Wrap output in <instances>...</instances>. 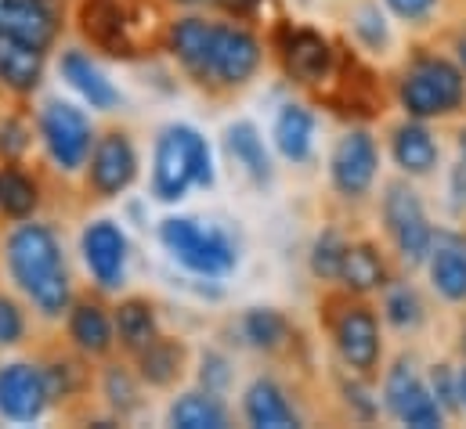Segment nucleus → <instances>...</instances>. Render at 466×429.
<instances>
[{
    "mask_svg": "<svg viewBox=\"0 0 466 429\" xmlns=\"http://www.w3.org/2000/svg\"><path fill=\"white\" fill-rule=\"evenodd\" d=\"M354 29H358V36H361L372 51L387 47V25H383V15H380L376 7H361L358 18H354Z\"/></svg>",
    "mask_w": 466,
    "mask_h": 429,
    "instance_id": "36",
    "label": "nucleus"
},
{
    "mask_svg": "<svg viewBox=\"0 0 466 429\" xmlns=\"http://www.w3.org/2000/svg\"><path fill=\"white\" fill-rule=\"evenodd\" d=\"M431 379H434L438 404L449 408V412H456V408H460V379H456V386H452V372H449V364H438Z\"/></svg>",
    "mask_w": 466,
    "mask_h": 429,
    "instance_id": "39",
    "label": "nucleus"
},
{
    "mask_svg": "<svg viewBox=\"0 0 466 429\" xmlns=\"http://www.w3.org/2000/svg\"><path fill=\"white\" fill-rule=\"evenodd\" d=\"M387 7L405 22H423L438 7V0H387Z\"/></svg>",
    "mask_w": 466,
    "mask_h": 429,
    "instance_id": "41",
    "label": "nucleus"
},
{
    "mask_svg": "<svg viewBox=\"0 0 466 429\" xmlns=\"http://www.w3.org/2000/svg\"><path fill=\"white\" fill-rule=\"evenodd\" d=\"M329 324H333V339H337L340 357L354 372L369 375L380 364V324H376V314L365 304H344L329 318Z\"/></svg>",
    "mask_w": 466,
    "mask_h": 429,
    "instance_id": "8",
    "label": "nucleus"
},
{
    "mask_svg": "<svg viewBox=\"0 0 466 429\" xmlns=\"http://www.w3.org/2000/svg\"><path fill=\"white\" fill-rule=\"evenodd\" d=\"M47 386H44V372L29 368V364H4L0 368V415L11 423H33L44 415L47 408Z\"/></svg>",
    "mask_w": 466,
    "mask_h": 429,
    "instance_id": "10",
    "label": "nucleus"
},
{
    "mask_svg": "<svg viewBox=\"0 0 466 429\" xmlns=\"http://www.w3.org/2000/svg\"><path fill=\"white\" fill-rule=\"evenodd\" d=\"M106 397H109V404L116 408L119 415H127V412H134L141 404L137 386H134V379L123 368H109L106 372Z\"/></svg>",
    "mask_w": 466,
    "mask_h": 429,
    "instance_id": "34",
    "label": "nucleus"
},
{
    "mask_svg": "<svg viewBox=\"0 0 466 429\" xmlns=\"http://www.w3.org/2000/svg\"><path fill=\"white\" fill-rule=\"evenodd\" d=\"M390 148H394V163H398L405 174L423 177V174H431V170L438 166V141H434L431 130L420 126V123L398 126Z\"/></svg>",
    "mask_w": 466,
    "mask_h": 429,
    "instance_id": "22",
    "label": "nucleus"
},
{
    "mask_svg": "<svg viewBox=\"0 0 466 429\" xmlns=\"http://www.w3.org/2000/svg\"><path fill=\"white\" fill-rule=\"evenodd\" d=\"M199 185H214L210 148L192 126H167L156 141V170H152V192L159 203H177L185 192Z\"/></svg>",
    "mask_w": 466,
    "mask_h": 429,
    "instance_id": "2",
    "label": "nucleus"
},
{
    "mask_svg": "<svg viewBox=\"0 0 466 429\" xmlns=\"http://www.w3.org/2000/svg\"><path fill=\"white\" fill-rule=\"evenodd\" d=\"M257 65H260V44L246 29L218 25L210 76H218L221 84H246Z\"/></svg>",
    "mask_w": 466,
    "mask_h": 429,
    "instance_id": "15",
    "label": "nucleus"
},
{
    "mask_svg": "<svg viewBox=\"0 0 466 429\" xmlns=\"http://www.w3.org/2000/svg\"><path fill=\"white\" fill-rule=\"evenodd\" d=\"M456 58H460V69L466 73V36H460V44H456Z\"/></svg>",
    "mask_w": 466,
    "mask_h": 429,
    "instance_id": "43",
    "label": "nucleus"
},
{
    "mask_svg": "<svg viewBox=\"0 0 466 429\" xmlns=\"http://www.w3.org/2000/svg\"><path fill=\"white\" fill-rule=\"evenodd\" d=\"M80 25L91 36V44H98L109 55H134L137 51L134 22H130V11L123 7V0H84Z\"/></svg>",
    "mask_w": 466,
    "mask_h": 429,
    "instance_id": "11",
    "label": "nucleus"
},
{
    "mask_svg": "<svg viewBox=\"0 0 466 429\" xmlns=\"http://www.w3.org/2000/svg\"><path fill=\"white\" fill-rule=\"evenodd\" d=\"M181 4H207V0H181Z\"/></svg>",
    "mask_w": 466,
    "mask_h": 429,
    "instance_id": "46",
    "label": "nucleus"
},
{
    "mask_svg": "<svg viewBox=\"0 0 466 429\" xmlns=\"http://www.w3.org/2000/svg\"><path fill=\"white\" fill-rule=\"evenodd\" d=\"M242 335L257 350H279L289 339V322L271 307H253L242 318Z\"/></svg>",
    "mask_w": 466,
    "mask_h": 429,
    "instance_id": "30",
    "label": "nucleus"
},
{
    "mask_svg": "<svg viewBox=\"0 0 466 429\" xmlns=\"http://www.w3.org/2000/svg\"><path fill=\"white\" fill-rule=\"evenodd\" d=\"M431 278L438 293L452 304L466 300V245L456 238H438L431 249Z\"/></svg>",
    "mask_w": 466,
    "mask_h": 429,
    "instance_id": "20",
    "label": "nucleus"
},
{
    "mask_svg": "<svg viewBox=\"0 0 466 429\" xmlns=\"http://www.w3.org/2000/svg\"><path fill=\"white\" fill-rule=\"evenodd\" d=\"M460 401L466 404V368L460 372Z\"/></svg>",
    "mask_w": 466,
    "mask_h": 429,
    "instance_id": "44",
    "label": "nucleus"
},
{
    "mask_svg": "<svg viewBox=\"0 0 466 429\" xmlns=\"http://www.w3.org/2000/svg\"><path fill=\"white\" fill-rule=\"evenodd\" d=\"M62 76L91 102V108H116L119 105V91L102 76L98 65H91L87 55L80 51H66L62 55Z\"/></svg>",
    "mask_w": 466,
    "mask_h": 429,
    "instance_id": "21",
    "label": "nucleus"
},
{
    "mask_svg": "<svg viewBox=\"0 0 466 429\" xmlns=\"http://www.w3.org/2000/svg\"><path fill=\"white\" fill-rule=\"evenodd\" d=\"M44 141L62 170H80L91 152V123L87 115L69 102H51L40 115Z\"/></svg>",
    "mask_w": 466,
    "mask_h": 429,
    "instance_id": "6",
    "label": "nucleus"
},
{
    "mask_svg": "<svg viewBox=\"0 0 466 429\" xmlns=\"http://www.w3.org/2000/svg\"><path fill=\"white\" fill-rule=\"evenodd\" d=\"M340 282L348 285L350 293H372V289L387 285V267H383V256L376 253V245H369V242L348 245Z\"/></svg>",
    "mask_w": 466,
    "mask_h": 429,
    "instance_id": "26",
    "label": "nucleus"
},
{
    "mask_svg": "<svg viewBox=\"0 0 466 429\" xmlns=\"http://www.w3.org/2000/svg\"><path fill=\"white\" fill-rule=\"evenodd\" d=\"M22 332H25L22 311H18L11 300H4V296H0V346L18 343V339H22Z\"/></svg>",
    "mask_w": 466,
    "mask_h": 429,
    "instance_id": "38",
    "label": "nucleus"
},
{
    "mask_svg": "<svg viewBox=\"0 0 466 429\" xmlns=\"http://www.w3.org/2000/svg\"><path fill=\"white\" fill-rule=\"evenodd\" d=\"M246 419H249V426H260V429L300 426V415L293 412V404L286 401V394L271 379H257L246 390Z\"/></svg>",
    "mask_w": 466,
    "mask_h": 429,
    "instance_id": "19",
    "label": "nucleus"
},
{
    "mask_svg": "<svg viewBox=\"0 0 466 429\" xmlns=\"http://www.w3.org/2000/svg\"><path fill=\"white\" fill-rule=\"evenodd\" d=\"M463 354H466V328H463Z\"/></svg>",
    "mask_w": 466,
    "mask_h": 429,
    "instance_id": "47",
    "label": "nucleus"
},
{
    "mask_svg": "<svg viewBox=\"0 0 466 429\" xmlns=\"http://www.w3.org/2000/svg\"><path fill=\"white\" fill-rule=\"evenodd\" d=\"M69 335L76 339L80 350L87 354H106L113 346V328H109V318L98 304H80L69 318Z\"/></svg>",
    "mask_w": 466,
    "mask_h": 429,
    "instance_id": "28",
    "label": "nucleus"
},
{
    "mask_svg": "<svg viewBox=\"0 0 466 429\" xmlns=\"http://www.w3.org/2000/svg\"><path fill=\"white\" fill-rule=\"evenodd\" d=\"M44 73V47L0 33V80L11 91H33Z\"/></svg>",
    "mask_w": 466,
    "mask_h": 429,
    "instance_id": "18",
    "label": "nucleus"
},
{
    "mask_svg": "<svg viewBox=\"0 0 466 429\" xmlns=\"http://www.w3.org/2000/svg\"><path fill=\"white\" fill-rule=\"evenodd\" d=\"M387 408L394 412L398 423L405 426H416V429H434L441 426L445 419V408L438 404V397L423 386V379L412 372V364L398 361L387 375Z\"/></svg>",
    "mask_w": 466,
    "mask_h": 429,
    "instance_id": "7",
    "label": "nucleus"
},
{
    "mask_svg": "<svg viewBox=\"0 0 466 429\" xmlns=\"http://www.w3.org/2000/svg\"><path fill=\"white\" fill-rule=\"evenodd\" d=\"M159 238L170 249V256L199 274H228L235 267L232 238L218 227H203L192 216H167L159 224Z\"/></svg>",
    "mask_w": 466,
    "mask_h": 429,
    "instance_id": "4",
    "label": "nucleus"
},
{
    "mask_svg": "<svg viewBox=\"0 0 466 429\" xmlns=\"http://www.w3.org/2000/svg\"><path fill=\"white\" fill-rule=\"evenodd\" d=\"M181 364H185V346L174 343V339H159L156 335L137 354V368H141V379L148 386H170L181 375Z\"/></svg>",
    "mask_w": 466,
    "mask_h": 429,
    "instance_id": "25",
    "label": "nucleus"
},
{
    "mask_svg": "<svg viewBox=\"0 0 466 429\" xmlns=\"http://www.w3.org/2000/svg\"><path fill=\"white\" fill-rule=\"evenodd\" d=\"M44 386H47V397H51V401L69 397V394L80 386V368L69 364V361L51 364V368H44Z\"/></svg>",
    "mask_w": 466,
    "mask_h": 429,
    "instance_id": "35",
    "label": "nucleus"
},
{
    "mask_svg": "<svg viewBox=\"0 0 466 429\" xmlns=\"http://www.w3.org/2000/svg\"><path fill=\"white\" fill-rule=\"evenodd\" d=\"M116 328H119V343L134 354H141L152 339H156V318H152V307L145 300H127L119 304L116 311Z\"/></svg>",
    "mask_w": 466,
    "mask_h": 429,
    "instance_id": "29",
    "label": "nucleus"
},
{
    "mask_svg": "<svg viewBox=\"0 0 466 429\" xmlns=\"http://www.w3.org/2000/svg\"><path fill=\"white\" fill-rule=\"evenodd\" d=\"M376 166H380V152H376V141L365 134V130H350L340 137V145L333 148V159H329V174H333V185L340 195L358 199L372 188L376 181Z\"/></svg>",
    "mask_w": 466,
    "mask_h": 429,
    "instance_id": "9",
    "label": "nucleus"
},
{
    "mask_svg": "<svg viewBox=\"0 0 466 429\" xmlns=\"http://www.w3.org/2000/svg\"><path fill=\"white\" fill-rule=\"evenodd\" d=\"M170 426L177 429H221L228 426L225 408L218 404V397L207 394H185L181 401H174L170 408Z\"/></svg>",
    "mask_w": 466,
    "mask_h": 429,
    "instance_id": "27",
    "label": "nucleus"
},
{
    "mask_svg": "<svg viewBox=\"0 0 466 429\" xmlns=\"http://www.w3.org/2000/svg\"><path fill=\"white\" fill-rule=\"evenodd\" d=\"M84 260L91 274L98 278L102 289H116L123 282V264H127V238L113 220H95L84 231Z\"/></svg>",
    "mask_w": 466,
    "mask_h": 429,
    "instance_id": "14",
    "label": "nucleus"
},
{
    "mask_svg": "<svg viewBox=\"0 0 466 429\" xmlns=\"http://www.w3.org/2000/svg\"><path fill=\"white\" fill-rule=\"evenodd\" d=\"M203 383H207V390H210V394L228 390L232 372H228V361H225L221 354H207V357H203Z\"/></svg>",
    "mask_w": 466,
    "mask_h": 429,
    "instance_id": "37",
    "label": "nucleus"
},
{
    "mask_svg": "<svg viewBox=\"0 0 466 429\" xmlns=\"http://www.w3.org/2000/svg\"><path fill=\"white\" fill-rule=\"evenodd\" d=\"M7 267L15 282L25 289V296L36 304L40 314L58 318L69 304V278L62 264V249L51 227L44 224H22L7 238Z\"/></svg>",
    "mask_w": 466,
    "mask_h": 429,
    "instance_id": "1",
    "label": "nucleus"
},
{
    "mask_svg": "<svg viewBox=\"0 0 466 429\" xmlns=\"http://www.w3.org/2000/svg\"><path fill=\"white\" fill-rule=\"evenodd\" d=\"M0 33L47 47L55 40V11L47 0H0Z\"/></svg>",
    "mask_w": 466,
    "mask_h": 429,
    "instance_id": "16",
    "label": "nucleus"
},
{
    "mask_svg": "<svg viewBox=\"0 0 466 429\" xmlns=\"http://www.w3.org/2000/svg\"><path fill=\"white\" fill-rule=\"evenodd\" d=\"M383 311H387V322L398 324V328H416V324L423 322V304H420V296H416L409 285L390 289Z\"/></svg>",
    "mask_w": 466,
    "mask_h": 429,
    "instance_id": "33",
    "label": "nucleus"
},
{
    "mask_svg": "<svg viewBox=\"0 0 466 429\" xmlns=\"http://www.w3.org/2000/svg\"><path fill=\"white\" fill-rule=\"evenodd\" d=\"M214 40H218V25H210L203 18H181L170 25V47L181 58V65L196 76H210Z\"/></svg>",
    "mask_w": 466,
    "mask_h": 429,
    "instance_id": "17",
    "label": "nucleus"
},
{
    "mask_svg": "<svg viewBox=\"0 0 466 429\" xmlns=\"http://www.w3.org/2000/svg\"><path fill=\"white\" fill-rule=\"evenodd\" d=\"M137 174V155L127 141V134H106L98 145H95V159H91V188L102 195V199H113L119 195Z\"/></svg>",
    "mask_w": 466,
    "mask_h": 429,
    "instance_id": "13",
    "label": "nucleus"
},
{
    "mask_svg": "<svg viewBox=\"0 0 466 429\" xmlns=\"http://www.w3.org/2000/svg\"><path fill=\"white\" fill-rule=\"evenodd\" d=\"M311 137H315V115L304 105H286L275 119V145L286 159L304 163L311 155Z\"/></svg>",
    "mask_w": 466,
    "mask_h": 429,
    "instance_id": "23",
    "label": "nucleus"
},
{
    "mask_svg": "<svg viewBox=\"0 0 466 429\" xmlns=\"http://www.w3.org/2000/svg\"><path fill=\"white\" fill-rule=\"evenodd\" d=\"M344 256H348L344 234H340V231H326V234L315 242V253H311V271H315V278H322V282H340Z\"/></svg>",
    "mask_w": 466,
    "mask_h": 429,
    "instance_id": "32",
    "label": "nucleus"
},
{
    "mask_svg": "<svg viewBox=\"0 0 466 429\" xmlns=\"http://www.w3.org/2000/svg\"><path fill=\"white\" fill-rule=\"evenodd\" d=\"M221 4H225L232 15H253V11L260 7V0H221Z\"/></svg>",
    "mask_w": 466,
    "mask_h": 429,
    "instance_id": "42",
    "label": "nucleus"
},
{
    "mask_svg": "<svg viewBox=\"0 0 466 429\" xmlns=\"http://www.w3.org/2000/svg\"><path fill=\"white\" fill-rule=\"evenodd\" d=\"M460 152H463V163H466V130L460 134Z\"/></svg>",
    "mask_w": 466,
    "mask_h": 429,
    "instance_id": "45",
    "label": "nucleus"
},
{
    "mask_svg": "<svg viewBox=\"0 0 466 429\" xmlns=\"http://www.w3.org/2000/svg\"><path fill=\"white\" fill-rule=\"evenodd\" d=\"M466 98V73L460 65H452L449 58H434L423 55L409 65V73L401 76V105L416 119H434V115H449L463 105Z\"/></svg>",
    "mask_w": 466,
    "mask_h": 429,
    "instance_id": "3",
    "label": "nucleus"
},
{
    "mask_svg": "<svg viewBox=\"0 0 466 429\" xmlns=\"http://www.w3.org/2000/svg\"><path fill=\"white\" fill-rule=\"evenodd\" d=\"M25 148H29V130H25L18 119L4 123V126H0V152H4L7 159H18Z\"/></svg>",
    "mask_w": 466,
    "mask_h": 429,
    "instance_id": "40",
    "label": "nucleus"
},
{
    "mask_svg": "<svg viewBox=\"0 0 466 429\" xmlns=\"http://www.w3.org/2000/svg\"><path fill=\"white\" fill-rule=\"evenodd\" d=\"M33 206H36V185L15 166L0 170V210L7 216H29Z\"/></svg>",
    "mask_w": 466,
    "mask_h": 429,
    "instance_id": "31",
    "label": "nucleus"
},
{
    "mask_svg": "<svg viewBox=\"0 0 466 429\" xmlns=\"http://www.w3.org/2000/svg\"><path fill=\"white\" fill-rule=\"evenodd\" d=\"M282 65L300 84H322L333 76V47L315 29H286L282 33Z\"/></svg>",
    "mask_w": 466,
    "mask_h": 429,
    "instance_id": "12",
    "label": "nucleus"
},
{
    "mask_svg": "<svg viewBox=\"0 0 466 429\" xmlns=\"http://www.w3.org/2000/svg\"><path fill=\"white\" fill-rule=\"evenodd\" d=\"M228 152L232 159L249 174L253 185H268L271 181V159H268V148L257 134L253 123H235L228 130Z\"/></svg>",
    "mask_w": 466,
    "mask_h": 429,
    "instance_id": "24",
    "label": "nucleus"
},
{
    "mask_svg": "<svg viewBox=\"0 0 466 429\" xmlns=\"http://www.w3.org/2000/svg\"><path fill=\"white\" fill-rule=\"evenodd\" d=\"M383 216H387V231L401 253L405 264H423L434 249V231L427 224L423 203L409 185H390L383 195Z\"/></svg>",
    "mask_w": 466,
    "mask_h": 429,
    "instance_id": "5",
    "label": "nucleus"
}]
</instances>
